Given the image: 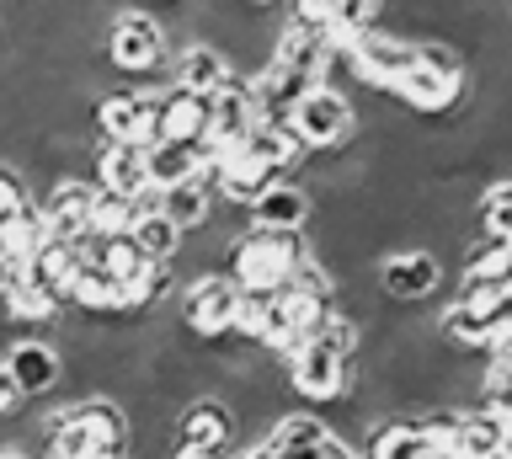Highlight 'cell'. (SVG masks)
<instances>
[{"mask_svg": "<svg viewBox=\"0 0 512 459\" xmlns=\"http://www.w3.org/2000/svg\"><path fill=\"white\" fill-rule=\"evenodd\" d=\"M128 449H134V422H128V406L107 390L59 401L43 427V454L54 459H118Z\"/></svg>", "mask_w": 512, "mask_h": 459, "instance_id": "cell-1", "label": "cell"}, {"mask_svg": "<svg viewBox=\"0 0 512 459\" xmlns=\"http://www.w3.org/2000/svg\"><path fill=\"white\" fill-rule=\"evenodd\" d=\"M390 97L416 118H459L470 107V54L448 38H416V65L395 81Z\"/></svg>", "mask_w": 512, "mask_h": 459, "instance_id": "cell-2", "label": "cell"}, {"mask_svg": "<svg viewBox=\"0 0 512 459\" xmlns=\"http://www.w3.org/2000/svg\"><path fill=\"white\" fill-rule=\"evenodd\" d=\"M304 257H310V235L246 225V230L235 235L230 262H224V267L240 278V289H288Z\"/></svg>", "mask_w": 512, "mask_h": 459, "instance_id": "cell-3", "label": "cell"}, {"mask_svg": "<svg viewBox=\"0 0 512 459\" xmlns=\"http://www.w3.org/2000/svg\"><path fill=\"white\" fill-rule=\"evenodd\" d=\"M240 315V278L230 267H203L176 294V321L192 342H230Z\"/></svg>", "mask_w": 512, "mask_h": 459, "instance_id": "cell-4", "label": "cell"}, {"mask_svg": "<svg viewBox=\"0 0 512 459\" xmlns=\"http://www.w3.org/2000/svg\"><path fill=\"white\" fill-rule=\"evenodd\" d=\"M240 449V417L224 390H198L176 406V433H171V459H214Z\"/></svg>", "mask_w": 512, "mask_h": 459, "instance_id": "cell-5", "label": "cell"}, {"mask_svg": "<svg viewBox=\"0 0 512 459\" xmlns=\"http://www.w3.org/2000/svg\"><path fill=\"white\" fill-rule=\"evenodd\" d=\"M102 54L118 75H155L171 65V27L144 6H118L107 17V38H102Z\"/></svg>", "mask_w": 512, "mask_h": 459, "instance_id": "cell-6", "label": "cell"}, {"mask_svg": "<svg viewBox=\"0 0 512 459\" xmlns=\"http://www.w3.org/2000/svg\"><path fill=\"white\" fill-rule=\"evenodd\" d=\"M352 449H358V438H342L315 406H283L278 417L267 422V433L251 438L240 454H262V459H278V454H336V459H347Z\"/></svg>", "mask_w": 512, "mask_h": 459, "instance_id": "cell-7", "label": "cell"}, {"mask_svg": "<svg viewBox=\"0 0 512 459\" xmlns=\"http://www.w3.org/2000/svg\"><path fill=\"white\" fill-rule=\"evenodd\" d=\"M288 129L299 134L304 150H342L352 134H358V97L331 81H315L304 97L294 102V118Z\"/></svg>", "mask_w": 512, "mask_h": 459, "instance_id": "cell-8", "label": "cell"}, {"mask_svg": "<svg viewBox=\"0 0 512 459\" xmlns=\"http://www.w3.org/2000/svg\"><path fill=\"white\" fill-rule=\"evenodd\" d=\"M374 283H379V294L390 299V305L416 310V305H432V299L443 294L448 267H443L438 251L400 246V251H390V257H379V262H374Z\"/></svg>", "mask_w": 512, "mask_h": 459, "instance_id": "cell-9", "label": "cell"}, {"mask_svg": "<svg viewBox=\"0 0 512 459\" xmlns=\"http://www.w3.org/2000/svg\"><path fill=\"white\" fill-rule=\"evenodd\" d=\"M347 54H352V70H358L363 91H395V81L416 65V38L374 22L347 38Z\"/></svg>", "mask_w": 512, "mask_h": 459, "instance_id": "cell-10", "label": "cell"}, {"mask_svg": "<svg viewBox=\"0 0 512 459\" xmlns=\"http://www.w3.org/2000/svg\"><path fill=\"white\" fill-rule=\"evenodd\" d=\"M91 123L102 139H128V145H150L155 139V91L150 86H112L96 97Z\"/></svg>", "mask_w": 512, "mask_h": 459, "instance_id": "cell-11", "label": "cell"}, {"mask_svg": "<svg viewBox=\"0 0 512 459\" xmlns=\"http://www.w3.org/2000/svg\"><path fill=\"white\" fill-rule=\"evenodd\" d=\"M38 203H43V225H48V235L80 241V235L96 225V177L59 171V177L38 193Z\"/></svg>", "mask_w": 512, "mask_h": 459, "instance_id": "cell-12", "label": "cell"}, {"mask_svg": "<svg viewBox=\"0 0 512 459\" xmlns=\"http://www.w3.org/2000/svg\"><path fill=\"white\" fill-rule=\"evenodd\" d=\"M0 363L11 369V379L22 385L27 401H54L64 390V353L54 337H16L0 353Z\"/></svg>", "mask_w": 512, "mask_h": 459, "instance_id": "cell-13", "label": "cell"}, {"mask_svg": "<svg viewBox=\"0 0 512 459\" xmlns=\"http://www.w3.org/2000/svg\"><path fill=\"white\" fill-rule=\"evenodd\" d=\"M256 97H251V86H246V75H235V81H224L214 97H208V123H203V150H208V161L224 150H235L240 139H246L256 129Z\"/></svg>", "mask_w": 512, "mask_h": 459, "instance_id": "cell-14", "label": "cell"}, {"mask_svg": "<svg viewBox=\"0 0 512 459\" xmlns=\"http://www.w3.org/2000/svg\"><path fill=\"white\" fill-rule=\"evenodd\" d=\"M272 59H283L288 70L320 81V75H326V59H331V27L288 6L283 22H278V38H272Z\"/></svg>", "mask_w": 512, "mask_h": 459, "instance_id": "cell-15", "label": "cell"}, {"mask_svg": "<svg viewBox=\"0 0 512 459\" xmlns=\"http://www.w3.org/2000/svg\"><path fill=\"white\" fill-rule=\"evenodd\" d=\"M310 219H315V193L299 177H272L262 193H256V203L246 209V225H256V230H294V235H304Z\"/></svg>", "mask_w": 512, "mask_h": 459, "instance_id": "cell-16", "label": "cell"}, {"mask_svg": "<svg viewBox=\"0 0 512 459\" xmlns=\"http://www.w3.org/2000/svg\"><path fill=\"white\" fill-rule=\"evenodd\" d=\"M91 177H96V187H112V193H123V198H155L150 166H144V145H128V139H102L96 134Z\"/></svg>", "mask_w": 512, "mask_h": 459, "instance_id": "cell-17", "label": "cell"}, {"mask_svg": "<svg viewBox=\"0 0 512 459\" xmlns=\"http://www.w3.org/2000/svg\"><path fill=\"white\" fill-rule=\"evenodd\" d=\"M171 81L198 91V97H214L224 81H235V65H230V54H224L219 43L192 38V43H182V49L171 54Z\"/></svg>", "mask_w": 512, "mask_h": 459, "instance_id": "cell-18", "label": "cell"}, {"mask_svg": "<svg viewBox=\"0 0 512 459\" xmlns=\"http://www.w3.org/2000/svg\"><path fill=\"white\" fill-rule=\"evenodd\" d=\"M432 331H438L448 347H464V353H486V347L502 337L491 305H470V299H448V305L432 315Z\"/></svg>", "mask_w": 512, "mask_h": 459, "instance_id": "cell-19", "label": "cell"}, {"mask_svg": "<svg viewBox=\"0 0 512 459\" xmlns=\"http://www.w3.org/2000/svg\"><path fill=\"white\" fill-rule=\"evenodd\" d=\"M203 123H208V97L187 86H155V139H203Z\"/></svg>", "mask_w": 512, "mask_h": 459, "instance_id": "cell-20", "label": "cell"}, {"mask_svg": "<svg viewBox=\"0 0 512 459\" xmlns=\"http://www.w3.org/2000/svg\"><path fill=\"white\" fill-rule=\"evenodd\" d=\"M155 203H160V209H166L182 230H198V225H208V219L219 214V187H214V177H208V166H203L198 177L160 187Z\"/></svg>", "mask_w": 512, "mask_h": 459, "instance_id": "cell-21", "label": "cell"}, {"mask_svg": "<svg viewBox=\"0 0 512 459\" xmlns=\"http://www.w3.org/2000/svg\"><path fill=\"white\" fill-rule=\"evenodd\" d=\"M144 166H150V187L160 193V187H171V182L198 177L208 166V150H203V139H150V145H144Z\"/></svg>", "mask_w": 512, "mask_h": 459, "instance_id": "cell-22", "label": "cell"}, {"mask_svg": "<svg viewBox=\"0 0 512 459\" xmlns=\"http://www.w3.org/2000/svg\"><path fill=\"white\" fill-rule=\"evenodd\" d=\"M128 235H134V241L144 246V257H150V262H176V251H182V241H187V230L176 225V219H171L166 209H160L155 198L134 214Z\"/></svg>", "mask_w": 512, "mask_h": 459, "instance_id": "cell-23", "label": "cell"}, {"mask_svg": "<svg viewBox=\"0 0 512 459\" xmlns=\"http://www.w3.org/2000/svg\"><path fill=\"white\" fill-rule=\"evenodd\" d=\"M475 230L491 241H512V177H491L475 193Z\"/></svg>", "mask_w": 512, "mask_h": 459, "instance_id": "cell-24", "label": "cell"}, {"mask_svg": "<svg viewBox=\"0 0 512 459\" xmlns=\"http://www.w3.org/2000/svg\"><path fill=\"white\" fill-rule=\"evenodd\" d=\"M384 6L390 0H336L331 6V38L336 43H347L352 33H363V27H374V22H384Z\"/></svg>", "mask_w": 512, "mask_h": 459, "instance_id": "cell-25", "label": "cell"}, {"mask_svg": "<svg viewBox=\"0 0 512 459\" xmlns=\"http://www.w3.org/2000/svg\"><path fill=\"white\" fill-rule=\"evenodd\" d=\"M22 401H27V395H22V385H16V379H11V369L0 363V422H16V411H22Z\"/></svg>", "mask_w": 512, "mask_h": 459, "instance_id": "cell-26", "label": "cell"}, {"mask_svg": "<svg viewBox=\"0 0 512 459\" xmlns=\"http://www.w3.org/2000/svg\"><path fill=\"white\" fill-rule=\"evenodd\" d=\"M491 315H496V326H502V331H512V289H502L491 299Z\"/></svg>", "mask_w": 512, "mask_h": 459, "instance_id": "cell-27", "label": "cell"}, {"mask_svg": "<svg viewBox=\"0 0 512 459\" xmlns=\"http://www.w3.org/2000/svg\"><path fill=\"white\" fill-rule=\"evenodd\" d=\"M502 459H512V417H507V438H502Z\"/></svg>", "mask_w": 512, "mask_h": 459, "instance_id": "cell-28", "label": "cell"}, {"mask_svg": "<svg viewBox=\"0 0 512 459\" xmlns=\"http://www.w3.org/2000/svg\"><path fill=\"white\" fill-rule=\"evenodd\" d=\"M251 6H283V0H251Z\"/></svg>", "mask_w": 512, "mask_h": 459, "instance_id": "cell-29", "label": "cell"}, {"mask_svg": "<svg viewBox=\"0 0 512 459\" xmlns=\"http://www.w3.org/2000/svg\"><path fill=\"white\" fill-rule=\"evenodd\" d=\"M507 27H512V6H507Z\"/></svg>", "mask_w": 512, "mask_h": 459, "instance_id": "cell-30", "label": "cell"}, {"mask_svg": "<svg viewBox=\"0 0 512 459\" xmlns=\"http://www.w3.org/2000/svg\"><path fill=\"white\" fill-rule=\"evenodd\" d=\"M0 33H6V17H0Z\"/></svg>", "mask_w": 512, "mask_h": 459, "instance_id": "cell-31", "label": "cell"}, {"mask_svg": "<svg viewBox=\"0 0 512 459\" xmlns=\"http://www.w3.org/2000/svg\"><path fill=\"white\" fill-rule=\"evenodd\" d=\"M171 6H176V0H171Z\"/></svg>", "mask_w": 512, "mask_h": 459, "instance_id": "cell-32", "label": "cell"}]
</instances>
